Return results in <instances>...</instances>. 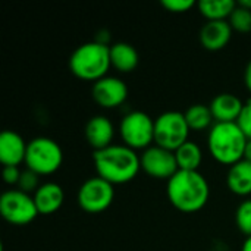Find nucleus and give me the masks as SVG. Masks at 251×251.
Instances as JSON below:
<instances>
[{
	"instance_id": "nucleus-3",
	"label": "nucleus",
	"mask_w": 251,
	"mask_h": 251,
	"mask_svg": "<svg viewBox=\"0 0 251 251\" xmlns=\"http://www.w3.org/2000/svg\"><path fill=\"white\" fill-rule=\"evenodd\" d=\"M110 68V47L100 41H90L78 46L69 57L71 72L82 81L97 82L107 76Z\"/></svg>"
},
{
	"instance_id": "nucleus-31",
	"label": "nucleus",
	"mask_w": 251,
	"mask_h": 251,
	"mask_svg": "<svg viewBox=\"0 0 251 251\" xmlns=\"http://www.w3.org/2000/svg\"><path fill=\"white\" fill-rule=\"evenodd\" d=\"M238 4H241L243 7L251 10V0H241V1H238Z\"/></svg>"
},
{
	"instance_id": "nucleus-7",
	"label": "nucleus",
	"mask_w": 251,
	"mask_h": 251,
	"mask_svg": "<svg viewBox=\"0 0 251 251\" xmlns=\"http://www.w3.org/2000/svg\"><path fill=\"white\" fill-rule=\"evenodd\" d=\"M190 128L181 112L169 110L154 119V144L171 151H176L188 141Z\"/></svg>"
},
{
	"instance_id": "nucleus-6",
	"label": "nucleus",
	"mask_w": 251,
	"mask_h": 251,
	"mask_svg": "<svg viewBox=\"0 0 251 251\" xmlns=\"http://www.w3.org/2000/svg\"><path fill=\"white\" fill-rule=\"evenodd\" d=\"M122 143L132 150H147L154 144V121L141 110L126 113L119 125Z\"/></svg>"
},
{
	"instance_id": "nucleus-2",
	"label": "nucleus",
	"mask_w": 251,
	"mask_h": 251,
	"mask_svg": "<svg viewBox=\"0 0 251 251\" xmlns=\"http://www.w3.org/2000/svg\"><path fill=\"white\" fill-rule=\"evenodd\" d=\"M166 196L176 210L196 213L207 204L210 188L207 179L199 171H178L168 181Z\"/></svg>"
},
{
	"instance_id": "nucleus-16",
	"label": "nucleus",
	"mask_w": 251,
	"mask_h": 251,
	"mask_svg": "<svg viewBox=\"0 0 251 251\" xmlns=\"http://www.w3.org/2000/svg\"><path fill=\"white\" fill-rule=\"evenodd\" d=\"M34 201L40 215H53L56 213L65 201L63 188L56 182H46L38 187L34 193Z\"/></svg>"
},
{
	"instance_id": "nucleus-12",
	"label": "nucleus",
	"mask_w": 251,
	"mask_h": 251,
	"mask_svg": "<svg viewBox=\"0 0 251 251\" xmlns=\"http://www.w3.org/2000/svg\"><path fill=\"white\" fill-rule=\"evenodd\" d=\"M115 126L103 115L93 116L85 125V140L94 151L107 149L113 144Z\"/></svg>"
},
{
	"instance_id": "nucleus-17",
	"label": "nucleus",
	"mask_w": 251,
	"mask_h": 251,
	"mask_svg": "<svg viewBox=\"0 0 251 251\" xmlns=\"http://www.w3.org/2000/svg\"><path fill=\"white\" fill-rule=\"evenodd\" d=\"M226 185L235 196L249 197L251 194V162L243 159L232 165L226 175Z\"/></svg>"
},
{
	"instance_id": "nucleus-8",
	"label": "nucleus",
	"mask_w": 251,
	"mask_h": 251,
	"mask_svg": "<svg viewBox=\"0 0 251 251\" xmlns=\"http://www.w3.org/2000/svg\"><path fill=\"white\" fill-rule=\"evenodd\" d=\"M0 213L6 222L15 226H25L40 215L34 197L18 188L4 191L1 194Z\"/></svg>"
},
{
	"instance_id": "nucleus-23",
	"label": "nucleus",
	"mask_w": 251,
	"mask_h": 251,
	"mask_svg": "<svg viewBox=\"0 0 251 251\" xmlns=\"http://www.w3.org/2000/svg\"><path fill=\"white\" fill-rule=\"evenodd\" d=\"M235 224L246 238L251 237V199L244 200L235 212Z\"/></svg>"
},
{
	"instance_id": "nucleus-24",
	"label": "nucleus",
	"mask_w": 251,
	"mask_h": 251,
	"mask_svg": "<svg viewBox=\"0 0 251 251\" xmlns=\"http://www.w3.org/2000/svg\"><path fill=\"white\" fill-rule=\"evenodd\" d=\"M40 185L41 184L38 182V175L29 169H25V171H22L16 187H18V190H21L26 194H31V193H35Z\"/></svg>"
},
{
	"instance_id": "nucleus-20",
	"label": "nucleus",
	"mask_w": 251,
	"mask_h": 251,
	"mask_svg": "<svg viewBox=\"0 0 251 251\" xmlns=\"http://www.w3.org/2000/svg\"><path fill=\"white\" fill-rule=\"evenodd\" d=\"M175 157L179 171H199L203 162V150L197 143L188 140L175 151Z\"/></svg>"
},
{
	"instance_id": "nucleus-22",
	"label": "nucleus",
	"mask_w": 251,
	"mask_h": 251,
	"mask_svg": "<svg viewBox=\"0 0 251 251\" xmlns=\"http://www.w3.org/2000/svg\"><path fill=\"white\" fill-rule=\"evenodd\" d=\"M231 28L237 32L241 34H247L251 31V10L243 7L241 4L237 3V7L234 9V12L231 13L229 19H228Z\"/></svg>"
},
{
	"instance_id": "nucleus-26",
	"label": "nucleus",
	"mask_w": 251,
	"mask_h": 251,
	"mask_svg": "<svg viewBox=\"0 0 251 251\" xmlns=\"http://www.w3.org/2000/svg\"><path fill=\"white\" fill-rule=\"evenodd\" d=\"M237 124L241 128V131L244 132V135L247 137V140H251V99L244 103L243 112H241Z\"/></svg>"
},
{
	"instance_id": "nucleus-1",
	"label": "nucleus",
	"mask_w": 251,
	"mask_h": 251,
	"mask_svg": "<svg viewBox=\"0 0 251 251\" xmlns=\"http://www.w3.org/2000/svg\"><path fill=\"white\" fill-rule=\"evenodd\" d=\"M93 160L97 176L112 185L131 182L141 169V157L125 144H112L107 149L94 151Z\"/></svg>"
},
{
	"instance_id": "nucleus-4",
	"label": "nucleus",
	"mask_w": 251,
	"mask_h": 251,
	"mask_svg": "<svg viewBox=\"0 0 251 251\" xmlns=\"http://www.w3.org/2000/svg\"><path fill=\"white\" fill-rule=\"evenodd\" d=\"M247 137L237 122L234 124H213L207 135V149L212 157L229 168L243 160Z\"/></svg>"
},
{
	"instance_id": "nucleus-21",
	"label": "nucleus",
	"mask_w": 251,
	"mask_h": 251,
	"mask_svg": "<svg viewBox=\"0 0 251 251\" xmlns=\"http://www.w3.org/2000/svg\"><path fill=\"white\" fill-rule=\"evenodd\" d=\"M187 125L190 131H204L210 129L213 125V115L209 106L206 104H193L184 112Z\"/></svg>"
},
{
	"instance_id": "nucleus-15",
	"label": "nucleus",
	"mask_w": 251,
	"mask_h": 251,
	"mask_svg": "<svg viewBox=\"0 0 251 251\" xmlns=\"http://www.w3.org/2000/svg\"><path fill=\"white\" fill-rule=\"evenodd\" d=\"M215 124H234L238 121L244 103L231 93L218 94L209 104Z\"/></svg>"
},
{
	"instance_id": "nucleus-18",
	"label": "nucleus",
	"mask_w": 251,
	"mask_h": 251,
	"mask_svg": "<svg viewBox=\"0 0 251 251\" xmlns=\"http://www.w3.org/2000/svg\"><path fill=\"white\" fill-rule=\"evenodd\" d=\"M110 63L112 68H115L121 74H129L138 66L140 56L134 46L121 41L110 46Z\"/></svg>"
},
{
	"instance_id": "nucleus-10",
	"label": "nucleus",
	"mask_w": 251,
	"mask_h": 251,
	"mask_svg": "<svg viewBox=\"0 0 251 251\" xmlns=\"http://www.w3.org/2000/svg\"><path fill=\"white\" fill-rule=\"evenodd\" d=\"M141 169L154 179L169 181L178 171L175 153L153 144L141 153Z\"/></svg>"
},
{
	"instance_id": "nucleus-13",
	"label": "nucleus",
	"mask_w": 251,
	"mask_h": 251,
	"mask_svg": "<svg viewBox=\"0 0 251 251\" xmlns=\"http://www.w3.org/2000/svg\"><path fill=\"white\" fill-rule=\"evenodd\" d=\"M232 28L228 21H207L199 34L201 46L209 51L224 50L232 37Z\"/></svg>"
},
{
	"instance_id": "nucleus-25",
	"label": "nucleus",
	"mask_w": 251,
	"mask_h": 251,
	"mask_svg": "<svg viewBox=\"0 0 251 251\" xmlns=\"http://www.w3.org/2000/svg\"><path fill=\"white\" fill-rule=\"evenodd\" d=\"M160 4L171 13H185L197 7V1L194 0H162Z\"/></svg>"
},
{
	"instance_id": "nucleus-14",
	"label": "nucleus",
	"mask_w": 251,
	"mask_h": 251,
	"mask_svg": "<svg viewBox=\"0 0 251 251\" xmlns=\"http://www.w3.org/2000/svg\"><path fill=\"white\" fill-rule=\"evenodd\" d=\"M28 143L15 131H3L0 135V162L4 166H16L25 163Z\"/></svg>"
},
{
	"instance_id": "nucleus-27",
	"label": "nucleus",
	"mask_w": 251,
	"mask_h": 251,
	"mask_svg": "<svg viewBox=\"0 0 251 251\" xmlns=\"http://www.w3.org/2000/svg\"><path fill=\"white\" fill-rule=\"evenodd\" d=\"M21 174L22 171L16 166H4L3 168V181L7 184V185H18L19 182V178H21Z\"/></svg>"
},
{
	"instance_id": "nucleus-29",
	"label": "nucleus",
	"mask_w": 251,
	"mask_h": 251,
	"mask_svg": "<svg viewBox=\"0 0 251 251\" xmlns=\"http://www.w3.org/2000/svg\"><path fill=\"white\" fill-rule=\"evenodd\" d=\"M244 160H247V162H251V140L247 141V144H246V149H244V157H243Z\"/></svg>"
},
{
	"instance_id": "nucleus-5",
	"label": "nucleus",
	"mask_w": 251,
	"mask_h": 251,
	"mask_svg": "<svg viewBox=\"0 0 251 251\" xmlns=\"http://www.w3.org/2000/svg\"><path fill=\"white\" fill-rule=\"evenodd\" d=\"M63 163L62 147L49 137H37L28 143L25 165L26 169L38 176H46L57 172Z\"/></svg>"
},
{
	"instance_id": "nucleus-11",
	"label": "nucleus",
	"mask_w": 251,
	"mask_h": 251,
	"mask_svg": "<svg viewBox=\"0 0 251 251\" xmlns=\"http://www.w3.org/2000/svg\"><path fill=\"white\" fill-rule=\"evenodd\" d=\"M93 100L103 109H116L128 99V87L118 76H104L93 84Z\"/></svg>"
},
{
	"instance_id": "nucleus-19",
	"label": "nucleus",
	"mask_w": 251,
	"mask_h": 251,
	"mask_svg": "<svg viewBox=\"0 0 251 251\" xmlns=\"http://www.w3.org/2000/svg\"><path fill=\"white\" fill-rule=\"evenodd\" d=\"M237 3L232 0H201L197 3V9L207 21H228Z\"/></svg>"
},
{
	"instance_id": "nucleus-30",
	"label": "nucleus",
	"mask_w": 251,
	"mask_h": 251,
	"mask_svg": "<svg viewBox=\"0 0 251 251\" xmlns=\"http://www.w3.org/2000/svg\"><path fill=\"white\" fill-rule=\"evenodd\" d=\"M241 251H251V237L244 240L243 247H241Z\"/></svg>"
},
{
	"instance_id": "nucleus-9",
	"label": "nucleus",
	"mask_w": 251,
	"mask_h": 251,
	"mask_svg": "<svg viewBox=\"0 0 251 251\" xmlns=\"http://www.w3.org/2000/svg\"><path fill=\"white\" fill-rule=\"evenodd\" d=\"M115 185L100 176H93L84 181L76 194L78 206L90 215L106 212L112 206Z\"/></svg>"
},
{
	"instance_id": "nucleus-28",
	"label": "nucleus",
	"mask_w": 251,
	"mask_h": 251,
	"mask_svg": "<svg viewBox=\"0 0 251 251\" xmlns=\"http://www.w3.org/2000/svg\"><path fill=\"white\" fill-rule=\"evenodd\" d=\"M244 84H246L247 90L251 93V60L247 63L246 71H244Z\"/></svg>"
}]
</instances>
